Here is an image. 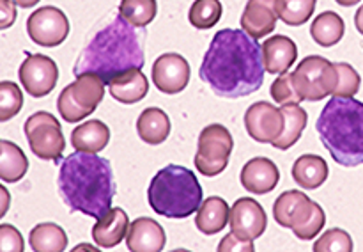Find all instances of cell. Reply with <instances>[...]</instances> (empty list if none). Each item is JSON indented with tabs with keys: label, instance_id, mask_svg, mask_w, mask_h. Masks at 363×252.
<instances>
[{
	"label": "cell",
	"instance_id": "20",
	"mask_svg": "<svg viewBox=\"0 0 363 252\" xmlns=\"http://www.w3.org/2000/svg\"><path fill=\"white\" fill-rule=\"evenodd\" d=\"M108 91L113 99L124 105H133V103L142 102L147 96L149 82L147 77L142 73V70L133 67L126 73L119 75L108 84Z\"/></svg>",
	"mask_w": 363,
	"mask_h": 252
},
{
	"label": "cell",
	"instance_id": "6",
	"mask_svg": "<svg viewBox=\"0 0 363 252\" xmlns=\"http://www.w3.org/2000/svg\"><path fill=\"white\" fill-rule=\"evenodd\" d=\"M105 96V82L96 73H80L62 89L57 109L66 123H78L91 116Z\"/></svg>",
	"mask_w": 363,
	"mask_h": 252
},
{
	"label": "cell",
	"instance_id": "24",
	"mask_svg": "<svg viewBox=\"0 0 363 252\" xmlns=\"http://www.w3.org/2000/svg\"><path fill=\"white\" fill-rule=\"evenodd\" d=\"M110 130L103 121L91 119L71 131V144L77 151L99 153L108 146Z\"/></svg>",
	"mask_w": 363,
	"mask_h": 252
},
{
	"label": "cell",
	"instance_id": "42",
	"mask_svg": "<svg viewBox=\"0 0 363 252\" xmlns=\"http://www.w3.org/2000/svg\"><path fill=\"white\" fill-rule=\"evenodd\" d=\"M13 2L16 4V6H20V7H23V9H27V7L35 6V4H38L39 0H13Z\"/></svg>",
	"mask_w": 363,
	"mask_h": 252
},
{
	"label": "cell",
	"instance_id": "7",
	"mask_svg": "<svg viewBox=\"0 0 363 252\" xmlns=\"http://www.w3.org/2000/svg\"><path fill=\"white\" fill-rule=\"evenodd\" d=\"M293 80L303 102H321L335 91V64L321 55L305 57L293 71Z\"/></svg>",
	"mask_w": 363,
	"mask_h": 252
},
{
	"label": "cell",
	"instance_id": "29",
	"mask_svg": "<svg viewBox=\"0 0 363 252\" xmlns=\"http://www.w3.org/2000/svg\"><path fill=\"white\" fill-rule=\"evenodd\" d=\"M28 241L35 252H62L67 247V234L57 224L43 222L30 231Z\"/></svg>",
	"mask_w": 363,
	"mask_h": 252
},
{
	"label": "cell",
	"instance_id": "16",
	"mask_svg": "<svg viewBox=\"0 0 363 252\" xmlns=\"http://www.w3.org/2000/svg\"><path fill=\"white\" fill-rule=\"evenodd\" d=\"M277 21V0H248L240 23L250 38L262 39L275 31Z\"/></svg>",
	"mask_w": 363,
	"mask_h": 252
},
{
	"label": "cell",
	"instance_id": "17",
	"mask_svg": "<svg viewBox=\"0 0 363 252\" xmlns=\"http://www.w3.org/2000/svg\"><path fill=\"white\" fill-rule=\"evenodd\" d=\"M167 234L162 224L149 217H138L130 224L126 245L131 252H160L165 248Z\"/></svg>",
	"mask_w": 363,
	"mask_h": 252
},
{
	"label": "cell",
	"instance_id": "23",
	"mask_svg": "<svg viewBox=\"0 0 363 252\" xmlns=\"http://www.w3.org/2000/svg\"><path fill=\"white\" fill-rule=\"evenodd\" d=\"M137 133L145 144L158 146L170 135V119L165 110L158 106H149L140 112L137 119Z\"/></svg>",
	"mask_w": 363,
	"mask_h": 252
},
{
	"label": "cell",
	"instance_id": "14",
	"mask_svg": "<svg viewBox=\"0 0 363 252\" xmlns=\"http://www.w3.org/2000/svg\"><path fill=\"white\" fill-rule=\"evenodd\" d=\"M229 226L243 240H257L268 227V217L255 199L241 197L230 208Z\"/></svg>",
	"mask_w": 363,
	"mask_h": 252
},
{
	"label": "cell",
	"instance_id": "33",
	"mask_svg": "<svg viewBox=\"0 0 363 252\" xmlns=\"http://www.w3.org/2000/svg\"><path fill=\"white\" fill-rule=\"evenodd\" d=\"M223 7L220 0H195L188 13V20L199 31L213 28L220 21Z\"/></svg>",
	"mask_w": 363,
	"mask_h": 252
},
{
	"label": "cell",
	"instance_id": "1",
	"mask_svg": "<svg viewBox=\"0 0 363 252\" xmlns=\"http://www.w3.org/2000/svg\"><path fill=\"white\" fill-rule=\"evenodd\" d=\"M264 71L257 39L250 38L243 28H222L211 39L199 75L215 94L241 98L261 89Z\"/></svg>",
	"mask_w": 363,
	"mask_h": 252
},
{
	"label": "cell",
	"instance_id": "9",
	"mask_svg": "<svg viewBox=\"0 0 363 252\" xmlns=\"http://www.w3.org/2000/svg\"><path fill=\"white\" fill-rule=\"evenodd\" d=\"M23 128L28 146L38 158L53 160V162H59L62 158L66 138L55 116L39 110L25 121Z\"/></svg>",
	"mask_w": 363,
	"mask_h": 252
},
{
	"label": "cell",
	"instance_id": "36",
	"mask_svg": "<svg viewBox=\"0 0 363 252\" xmlns=\"http://www.w3.org/2000/svg\"><path fill=\"white\" fill-rule=\"evenodd\" d=\"M23 106V92L14 82L4 80L0 84V119L9 121L20 114Z\"/></svg>",
	"mask_w": 363,
	"mask_h": 252
},
{
	"label": "cell",
	"instance_id": "4",
	"mask_svg": "<svg viewBox=\"0 0 363 252\" xmlns=\"http://www.w3.org/2000/svg\"><path fill=\"white\" fill-rule=\"evenodd\" d=\"M321 142L339 165L363 163V103L333 96L315 123Z\"/></svg>",
	"mask_w": 363,
	"mask_h": 252
},
{
	"label": "cell",
	"instance_id": "13",
	"mask_svg": "<svg viewBox=\"0 0 363 252\" xmlns=\"http://www.w3.org/2000/svg\"><path fill=\"white\" fill-rule=\"evenodd\" d=\"M190 82V64L179 53H163L152 64V84L165 94L184 91Z\"/></svg>",
	"mask_w": 363,
	"mask_h": 252
},
{
	"label": "cell",
	"instance_id": "11",
	"mask_svg": "<svg viewBox=\"0 0 363 252\" xmlns=\"http://www.w3.org/2000/svg\"><path fill=\"white\" fill-rule=\"evenodd\" d=\"M21 85L34 98H45L55 89L59 80V67L48 55H28L18 71Z\"/></svg>",
	"mask_w": 363,
	"mask_h": 252
},
{
	"label": "cell",
	"instance_id": "37",
	"mask_svg": "<svg viewBox=\"0 0 363 252\" xmlns=\"http://www.w3.org/2000/svg\"><path fill=\"white\" fill-rule=\"evenodd\" d=\"M269 92H272V98L275 99L279 105H289V103L303 102V98L300 96L296 84H294L293 80V73H289V71L279 75V78L272 84Z\"/></svg>",
	"mask_w": 363,
	"mask_h": 252
},
{
	"label": "cell",
	"instance_id": "35",
	"mask_svg": "<svg viewBox=\"0 0 363 252\" xmlns=\"http://www.w3.org/2000/svg\"><path fill=\"white\" fill-rule=\"evenodd\" d=\"M314 251L315 252H351L353 251V238L350 233L340 227H333L323 233L314 241Z\"/></svg>",
	"mask_w": 363,
	"mask_h": 252
},
{
	"label": "cell",
	"instance_id": "44",
	"mask_svg": "<svg viewBox=\"0 0 363 252\" xmlns=\"http://www.w3.org/2000/svg\"><path fill=\"white\" fill-rule=\"evenodd\" d=\"M2 192H4V208H2V213H0V215H6V209H7V192H6V188H2Z\"/></svg>",
	"mask_w": 363,
	"mask_h": 252
},
{
	"label": "cell",
	"instance_id": "38",
	"mask_svg": "<svg viewBox=\"0 0 363 252\" xmlns=\"http://www.w3.org/2000/svg\"><path fill=\"white\" fill-rule=\"evenodd\" d=\"M0 248L2 252H23L25 243L23 236H21L20 231L16 229L11 224H2L0 226Z\"/></svg>",
	"mask_w": 363,
	"mask_h": 252
},
{
	"label": "cell",
	"instance_id": "21",
	"mask_svg": "<svg viewBox=\"0 0 363 252\" xmlns=\"http://www.w3.org/2000/svg\"><path fill=\"white\" fill-rule=\"evenodd\" d=\"M229 215L230 208L225 199L213 195V197L204 199L202 204L199 206L195 226L201 233L211 236V234L220 233L229 224Z\"/></svg>",
	"mask_w": 363,
	"mask_h": 252
},
{
	"label": "cell",
	"instance_id": "26",
	"mask_svg": "<svg viewBox=\"0 0 363 252\" xmlns=\"http://www.w3.org/2000/svg\"><path fill=\"white\" fill-rule=\"evenodd\" d=\"M326 224V215H325V209L318 204L315 201H312L311 197L303 202V206L300 208V212L296 213L293 220V233L296 234V238L300 240H314L321 229L325 227Z\"/></svg>",
	"mask_w": 363,
	"mask_h": 252
},
{
	"label": "cell",
	"instance_id": "27",
	"mask_svg": "<svg viewBox=\"0 0 363 252\" xmlns=\"http://www.w3.org/2000/svg\"><path fill=\"white\" fill-rule=\"evenodd\" d=\"M28 158L20 146L11 141H0V177L4 183H16L27 174Z\"/></svg>",
	"mask_w": 363,
	"mask_h": 252
},
{
	"label": "cell",
	"instance_id": "25",
	"mask_svg": "<svg viewBox=\"0 0 363 252\" xmlns=\"http://www.w3.org/2000/svg\"><path fill=\"white\" fill-rule=\"evenodd\" d=\"M282 114H284V130L279 135L275 142H273V148L277 149H286L293 148L300 137L303 135V130L307 128L308 116L303 109L300 106V103H289V105H282Z\"/></svg>",
	"mask_w": 363,
	"mask_h": 252
},
{
	"label": "cell",
	"instance_id": "3",
	"mask_svg": "<svg viewBox=\"0 0 363 252\" xmlns=\"http://www.w3.org/2000/svg\"><path fill=\"white\" fill-rule=\"evenodd\" d=\"M144 64L142 35L137 32V27L117 14L82 50L73 73L74 77L80 73H96L105 84H110L128 70H142Z\"/></svg>",
	"mask_w": 363,
	"mask_h": 252
},
{
	"label": "cell",
	"instance_id": "39",
	"mask_svg": "<svg viewBox=\"0 0 363 252\" xmlns=\"http://www.w3.org/2000/svg\"><path fill=\"white\" fill-rule=\"evenodd\" d=\"M254 240H243L230 231L218 243V252H254Z\"/></svg>",
	"mask_w": 363,
	"mask_h": 252
},
{
	"label": "cell",
	"instance_id": "28",
	"mask_svg": "<svg viewBox=\"0 0 363 252\" xmlns=\"http://www.w3.org/2000/svg\"><path fill=\"white\" fill-rule=\"evenodd\" d=\"M344 32H346V23L340 18V14L333 13V11H325V13L319 14L311 27L312 39L325 48L340 43V39L344 38Z\"/></svg>",
	"mask_w": 363,
	"mask_h": 252
},
{
	"label": "cell",
	"instance_id": "2",
	"mask_svg": "<svg viewBox=\"0 0 363 252\" xmlns=\"http://www.w3.org/2000/svg\"><path fill=\"white\" fill-rule=\"evenodd\" d=\"M64 204L71 212L101 219L112 208L116 183L112 165L96 153L77 151L66 156L57 177Z\"/></svg>",
	"mask_w": 363,
	"mask_h": 252
},
{
	"label": "cell",
	"instance_id": "10",
	"mask_svg": "<svg viewBox=\"0 0 363 252\" xmlns=\"http://www.w3.org/2000/svg\"><path fill=\"white\" fill-rule=\"evenodd\" d=\"M27 32L35 45L52 48L66 41L69 34V20L59 7H39L28 16Z\"/></svg>",
	"mask_w": 363,
	"mask_h": 252
},
{
	"label": "cell",
	"instance_id": "31",
	"mask_svg": "<svg viewBox=\"0 0 363 252\" xmlns=\"http://www.w3.org/2000/svg\"><path fill=\"white\" fill-rule=\"evenodd\" d=\"M158 13L156 0H121L119 14L137 28H144L151 23Z\"/></svg>",
	"mask_w": 363,
	"mask_h": 252
},
{
	"label": "cell",
	"instance_id": "19",
	"mask_svg": "<svg viewBox=\"0 0 363 252\" xmlns=\"http://www.w3.org/2000/svg\"><path fill=\"white\" fill-rule=\"evenodd\" d=\"M130 219L123 208H110L92 227V240L101 248H112L126 238Z\"/></svg>",
	"mask_w": 363,
	"mask_h": 252
},
{
	"label": "cell",
	"instance_id": "22",
	"mask_svg": "<svg viewBox=\"0 0 363 252\" xmlns=\"http://www.w3.org/2000/svg\"><path fill=\"white\" fill-rule=\"evenodd\" d=\"M328 163L323 156L301 155L293 163V180L307 190H315L328 180Z\"/></svg>",
	"mask_w": 363,
	"mask_h": 252
},
{
	"label": "cell",
	"instance_id": "30",
	"mask_svg": "<svg viewBox=\"0 0 363 252\" xmlns=\"http://www.w3.org/2000/svg\"><path fill=\"white\" fill-rule=\"evenodd\" d=\"M318 0H277L279 20L289 27H301L312 18Z\"/></svg>",
	"mask_w": 363,
	"mask_h": 252
},
{
	"label": "cell",
	"instance_id": "8",
	"mask_svg": "<svg viewBox=\"0 0 363 252\" xmlns=\"http://www.w3.org/2000/svg\"><path fill=\"white\" fill-rule=\"evenodd\" d=\"M234 138L223 124H208L199 135L195 167L204 176L213 177L222 174L229 165Z\"/></svg>",
	"mask_w": 363,
	"mask_h": 252
},
{
	"label": "cell",
	"instance_id": "18",
	"mask_svg": "<svg viewBox=\"0 0 363 252\" xmlns=\"http://www.w3.org/2000/svg\"><path fill=\"white\" fill-rule=\"evenodd\" d=\"M264 70L269 75H282L293 67L298 59V46L287 35H273L261 46Z\"/></svg>",
	"mask_w": 363,
	"mask_h": 252
},
{
	"label": "cell",
	"instance_id": "43",
	"mask_svg": "<svg viewBox=\"0 0 363 252\" xmlns=\"http://www.w3.org/2000/svg\"><path fill=\"white\" fill-rule=\"evenodd\" d=\"M335 2L342 7H351V6H354V4L360 2V0H335Z\"/></svg>",
	"mask_w": 363,
	"mask_h": 252
},
{
	"label": "cell",
	"instance_id": "41",
	"mask_svg": "<svg viewBox=\"0 0 363 252\" xmlns=\"http://www.w3.org/2000/svg\"><path fill=\"white\" fill-rule=\"evenodd\" d=\"M354 25H357V31L363 35V6L358 7L357 14H354Z\"/></svg>",
	"mask_w": 363,
	"mask_h": 252
},
{
	"label": "cell",
	"instance_id": "5",
	"mask_svg": "<svg viewBox=\"0 0 363 252\" xmlns=\"http://www.w3.org/2000/svg\"><path fill=\"white\" fill-rule=\"evenodd\" d=\"M147 201L152 212L167 219H186L202 204V187L194 170L183 165L163 167L147 188Z\"/></svg>",
	"mask_w": 363,
	"mask_h": 252
},
{
	"label": "cell",
	"instance_id": "12",
	"mask_svg": "<svg viewBox=\"0 0 363 252\" xmlns=\"http://www.w3.org/2000/svg\"><path fill=\"white\" fill-rule=\"evenodd\" d=\"M245 128L259 144H273L284 130V114L269 102H257L245 114Z\"/></svg>",
	"mask_w": 363,
	"mask_h": 252
},
{
	"label": "cell",
	"instance_id": "34",
	"mask_svg": "<svg viewBox=\"0 0 363 252\" xmlns=\"http://www.w3.org/2000/svg\"><path fill=\"white\" fill-rule=\"evenodd\" d=\"M335 71L337 85L332 96H337V98H354L362 85V78L358 71L347 62H335Z\"/></svg>",
	"mask_w": 363,
	"mask_h": 252
},
{
	"label": "cell",
	"instance_id": "32",
	"mask_svg": "<svg viewBox=\"0 0 363 252\" xmlns=\"http://www.w3.org/2000/svg\"><path fill=\"white\" fill-rule=\"evenodd\" d=\"M307 199L308 195L300 190H287L280 194L275 204H273V217H275L277 224L291 229L294 217H296V213L300 212V208Z\"/></svg>",
	"mask_w": 363,
	"mask_h": 252
},
{
	"label": "cell",
	"instance_id": "15",
	"mask_svg": "<svg viewBox=\"0 0 363 252\" xmlns=\"http://www.w3.org/2000/svg\"><path fill=\"white\" fill-rule=\"evenodd\" d=\"M279 180V167L275 165V162L266 158V156H255V158L248 160L240 174V181L245 190L257 195L269 194L272 190H275Z\"/></svg>",
	"mask_w": 363,
	"mask_h": 252
},
{
	"label": "cell",
	"instance_id": "40",
	"mask_svg": "<svg viewBox=\"0 0 363 252\" xmlns=\"http://www.w3.org/2000/svg\"><path fill=\"white\" fill-rule=\"evenodd\" d=\"M0 4H2V28H7L16 20V9L11 0H0Z\"/></svg>",
	"mask_w": 363,
	"mask_h": 252
}]
</instances>
